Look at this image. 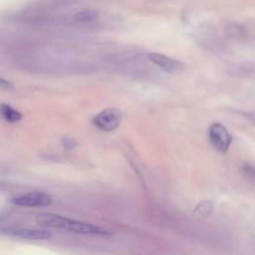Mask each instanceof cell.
Instances as JSON below:
<instances>
[{
  "instance_id": "1",
  "label": "cell",
  "mask_w": 255,
  "mask_h": 255,
  "mask_svg": "<svg viewBox=\"0 0 255 255\" xmlns=\"http://www.w3.org/2000/svg\"><path fill=\"white\" fill-rule=\"evenodd\" d=\"M36 221L46 227L65 229L71 233L81 234V235H110L111 234L108 230L82 221L64 217L54 214H40L36 217Z\"/></svg>"
},
{
  "instance_id": "2",
  "label": "cell",
  "mask_w": 255,
  "mask_h": 255,
  "mask_svg": "<svg viewBox=\"0 0 255 255\" xmlns=\"http://www.w3.org/2000/svg\"><path fill=\"white\" fill-rule=\"evenodd\" d=\"M122 122V113L118 109L108 108L100 112L93 119V124L103 132H112L117 129Z\"/></svg>"
},
{
  "instance_id": "3",
  "label": "cell",
  "mask_w": 255,
  "mask_h": 255,
  "mask_svg": "<svg viewBox=\"0 0 255 255\" xmlns=\"http://www.w3.org/2000/svg\"><path fill=\"white\" fill-rule=\"evenodd\" d=\"M208 137H210L212 145L221 153H225L233 142V136L223 125L219 123H215L210 127Z\"/></svg>"
},
{
  "instance_id": "4",
  "label": "cell",
  "mask_w": 255,
  "mask_h": 255,
  "mask_svg": "<svg viewBox=\"0 0 255 255\" xmlns=\"http://www.w3.org/2000/svg\"><path fill=\"white\" fill-rule=\"evenodd\" d=\"M53 199L50 195L42 192H34L26 195L18 196L9 200V202L14 205L24 206V207L46 206V205H50Z\"/></svg>"
},
{
  "instance_id": "5",
  "label": "cell",
  "mask_w": 255,
  "mask_h": 255,
  "mask_svg": "<svg viewBox=\"0 0 255 255\" xmlns=\"http://www.w3.org/2000/svg\"><path fill=\"white\" fill-rule=\"evenodd\" d=\"M148 58L161 70L169 74H179L184 70V65L178 60L160 53H150Z\"/></svg>"
},
{
  "instance_id": "6",
  "label": "cell",
  "mask_w": 255,
  "mask_h": 255,
  "mask_svg": "<svg viewBox=\"0 0 255 255\" xmlns=\"http://www.w3.org/2000/svg\"><path fill=\"white\" fill-rule=\"evenodd\" d=\"M4 235L16 238L26 240H47L52 237V234L48 230L32 229V228H20L5 230Z\"/></svg>"
},
{
  "instance_id": "7",
  "label": "cell",
  "mask_w": 255,
  "mask_h": 255,
  "mask_svg": "<svg viewBox=\"0 0 255 255\" xmlns=\"http://www.w3.org/2000/svg\"><path fill=\"white\" fill-rule=\"evenodd\" d=\"M0 114L9 123H16L22 119V114L7 104L0 106Z\"/></svg>"
},
{
  "instance_id": "8",
  "label": "cell",
  "mask_w": 255,
  "mask_h": 255,
  "mask_svg": "<svg viewBox=\"0 0 255 255\" xmlns=\"http://www.w3.org/2000/svg\"><path fill=\"white\" fill-rule=\"evenodd\" d=\"M98 16V12L94 9H83L78 11L74 15V20L80 23H86L95 20Z\"/></svg>"
},
{
  "instance_id": "9",
  "label": "cell",
  "mask_w": 255,
  "mask_h": 255,
  "mask_svg": "<svg viewBox=\"0 0 255 255\" xmlns=\"http://www.w3.org/2000/svg\"><path fill=\"white\" fill-rule=\"evenodd\" d=\"M212 211H213V203L211 201L205 200L199 203V205L196 207V210L194 211V216L199 219H202L208 216V215L212 213Z\"/></svg>"
},
{
  "instance_id": "10",
  "label": "cell",
  "mask_w": 255,
  "mask_h": 255,
  "mask_svg": "<svg viewBox=\"0 0 255 255\" xmlns=\"http://www.w3.org/2000/svg\"><path fill=\"white\" fill-rule=\"evenodd\" d=\"M62 145L67 150H72L77 146V142L70 137H65L62 138Z\"/></svg>"
},
{
  "instance_id": "11",
  "label": "cell",
  "mask_w": 255,
  "mask_h": 255,
  "mask_svg": "<svg viewBox=\"0 0 255 255\" xmlns=\"http://www.w3.org/2000/svg\"><path fill=\"white\" fill-rule=\"evenodd\" d=\"M12 88H13V85L9 81H7V80H5L3 78H0V89H2V90H11Z\"/></svg>"
}]
</instances>
